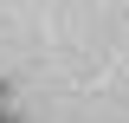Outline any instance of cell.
Listing matches in <instances>:
<instances>
[{"instance_id": "obj_1", "label": "cell", "mask_w": 129, "mask_h": 123, "mask_svg": "<svg viewBox=\"0 0 129 123\" xmlns=\"http://www.w3.org/2000/svg\"><path fill=\"white\" fill-rule=\"evenodd\" d=\"M0 123H7V110H0Z\"/></svg>"}]
</instances>
